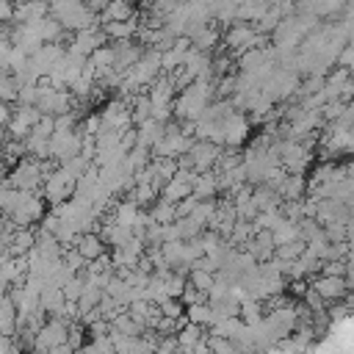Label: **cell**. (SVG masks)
<instances>
[{"instance_id": "cell-1", "label": "cell", "mask_w": 354, "mask_h": 354, "mask_svg": "<svg viewBox=\"0 0 354 354\" xmlns=\"http://www.w3.org/2000/svg\"><path fill=\"white\" fill-rule=\"evenodd\" d=\"M307 285H310L324 301H343V299L348 296L351 279L337 277V274H313V282L307 279Z\"/></svg>"}, {"instance_id": "cell-2", "label": "cell", "mask_w": 354, "mask_h": 354, "mask_svg": "<svg viewBox=\"0 0 354 354\" xmlns=\"http://www.w3.org/2000/svg\"><path fill=\"white\" fill-rule=\"evenodd\" d=\"M72 246H75L86 260H94V257L105 254V249H108V243H105V241L100 238V232H94V230L77 232V238L72 241Z\"/></svg>"}, {"instance_id": "cell-3", "label": "cell", "mask_w": 354, "mask_h": 354, "mask_svg": "<svg viewBox=\"0 0 354 354\" xmlns=\"http://www.w3.org/2000/svg\"><path fill=\"white\" fill-rule=\"evenodd\" d=\"M185 318L207 329L213 324V310H210L207 301H194V304H185Z\"/></svg>"}]
</instances>
